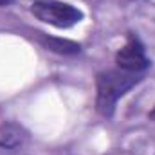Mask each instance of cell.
Returning <instances> with one entry per match:
<instances>
[{
	"instance_id": "8992f818",
	"label": "cell",
	"mask_w": 155,
	"mask_h": 155,
	"mask_svg": "<svg viewBox=\"0 0 155 155\" xmlns=\"http://www.w3.org/2000/svg\"><path fill=\"white\" fill-rule=\"evenodd\" d=\"M150 117H152V119H155V108L152 110V112H150Z\"/></svg>"
},
{
	"instance_id": "52a82bcc",
	"label": "cell",
	"mask_w": 155,
	"mask_h": 155,
	"mask_svg": "<svg viewBox=\"0 0 155 155\" xmlns=\"http://www.w3.org/2000/svg\"><path fill=\"white\" fill-rule=\"evenodd\" d=\"M9 2H11V0H0V5H2V4H9Z\"/></svg>"
},
{
	"instance_id": "5b68a950",
	"label": "cell",
	"mask_w": 155,
	"mask_h": 155,
	"mask_svg": "<svg viewBox=\"0 0 155 155\" xmlns=\"http://www.w3.org/2000/svg\"><path fill=\"white\" fill-rule=\"evenodd\" d=\"M41 43L54 51V52H60V54H76L79 52V45L74 41H69V40H61V38H47V36H41Z\"/></svg>"
},
{
	"instance_id": "277c9868",
	"label": "cell",
	"mask_w": 155,
	"mask_h": 155,
	"mask_svg": "<svg viewBox=\"0 0 155 155\" xmlns=\"http://www.w3.org/2000/svg\"><path fill=\"white\" fill-rule=\"evenodd\" d=\"M25 139H27V135L18 124L4 123L0 126V148H7V150L20 148L25 143Z\"/></svg>"
},
{
	"instance_id": "6da1fadb",
	"label": "cell",
	"mask_w": 155,
	"mask_h": 155,
	"mask_svg": "<svg viewBox=\"0 0 155 155\" xmlns=\"http://www.w3.org/2000/svg\"><path fill=\"white\" fill-rule=\"evenodd\" d=\"M141 81V76L126 71H107L97 76V110L105 117L114 114L116 103L134 85Z\"/></svg>"
},
{
	"instance_id": "3957f363",
	"label": "cell",
	"mask_w": 155,
	"mask_h": 155,
	"mask_svg": "<svg viewBox=\"0 0 155 155\" xmlns=\"http://www.w3.org/2000/svg\"><path fill=\"white\" fill-rule=\"evenodd\" d=\"M116 63L121 71L135 72V74H141L150 65L143 43L135 36H130V40L126 41V45L123 49H119V52L116 56Z\"/></svg>"
},
{
	"instance_id": "7a4b0ae2",
	"label": "cell",
	"mask_w": 155,
	"mask_h": 155,
	"mask_svg": "<svg viewBox=\"0 0 155 155\" xmlns=\"http://www.w3.org/2000/svg\"><path fill=\"white\" fill-rule=\"evenodd\" d=\"M31 11L43 24H49L60 29L72 27L83 20V13L78 7L60 0H36L33 2Z\"/></svg>"
}]
</instances>
